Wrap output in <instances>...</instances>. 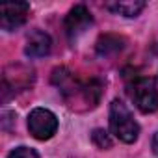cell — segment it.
Returning <instances> with one entry per match:
<instances>
[{"mask_svg": "<svg viewBox=\"0 0 158 158\" xmlns=\"http://www.w3.org/2000/svg\"><path fill=\"white\" fill-rule=\"evenodd\" d=\"M110 130L123 143H134L139 134V127H138L132 112L119 99L112 101V104H110Z\"/></svg>", "mask_w": 158, "mask_h": 158, "instance_id": "6da1fadb", "label": "cell"}, {"mask_svg": "<svg viewBox=\"0 0 158 158\" xmlns=\"http://www.w3.org/2000/svg\"><path fill=\"white\" fill-rule=\"evenodd\" d=\"M128 93L139 112L152 114L158 110V89L151 78H136L128 88Z\"/></svg>", "mask_w": 158, "mask_h": 158, "instance_id": "7a4b0ae2", "label": "cell"}, {"mask_svg": "<svg viewBox=\"0 0 158 158\" xmlns=\"http://www.w3.org/2000/svg\"><path fill=\"white\" fill-rule=\"evenodd\" d=\"M28 130L35 139H50L58 130V119L50 110L35 108L28 115Z\"/></svg>", "mask_w": 158, "mask_h": 158, "instance_id": "3957f363", "label": "cell"}, {"mask_svg": "<svg viewBox=\"0 0 158 158\" xmlns=\"http://www.w3.org/2000/svg\"><path fill=\"white\" fill-rule=\"evenodd\" d=\"M91 24H93V17H91L89 10H88L86 6H82V4L74 6V8L67 13L65 21H63L65 34H67V37H69L71 41H74L78 35H82Z\"/></svg>", "mask_w": 158, "mask_h": 158, "instance_id": "277c9868", "label": "cell"}, {"mask_svg": "<svg viewBox=\"0 0 158 158\" xmlns=\"http://www.w3.org/2000/svg\"><path fill=\"white\" fill-rule=\"evenodd\" d=\"M30 13L28 2H10L0 6V26L6 32H13L19 26L26 23V17Z\"/></svg>", "mask_w": 158, "mask_h": 158, "instance_id": "5b68a950", "label": "cell"}, {"mask_svg": "<svg viewBox=\"0 0 158 158\" xmlns=\"http://www.w3.org/2000/svg\"><path fill=\"white\" fill-rule=\"evenodd\" d=\"M50 48H52V39L47 32L34 30L28 34L26 45H24V54L28 58H43L50 52Z\"/></svg>", "mask_w": 158, "mask_h": 158, "instance_id": "8992f818", "label": "cell"}, {"mask_svg": "<svg viewBox=\"0 0 158 158\" xmlns=\"http://www.w3.org/2000/svg\"><path fill=\"white\" fill-rule=\"evenodd\" d=\"M123 47H125V39L115 34H104L97 41V52L101 56H114V54L121 52Z\"/></svg>", "mask_w": 158, "mask_h": 158, "instance_id": "52a82bcc", "label": "cell"}, {"mask_svg": "<svg viewBox=\"0 0 158 158\" xmlns=\"http://www.w3.org/2000/svg\"><path fill=\"white\" fill-rule=\"evenodd\" d=\"M145 8V2L141 0H127V2H108L106 10L123 15V17H136L141 13V10Z\"/></svg>", "mask_w": 158, "mask_h": 158, "instance_id": "ba28073f", "label": "cell"}, {"mask_svg": "<svg viewBox=\"0 0 158 158\" xmlns=\"http://www.w3.org/2000/svg\"><path fill=\"white\" fill-rule=\"evenodd\" d=\"M91 139H93V143H95L99 149H110V147L114 145L110 134H108L106 130H102V128H95L93 134H91Z\"/></svg>", "mask_w": 158, "mask_h": 158, "instance_id": "9c48e42d", "label": "cell"}, {"mask_svg": "<svg viewBox=\"0 0 158 158\" xmlns=\"http://www.w3.org/2000/svg\"><path fill=\"white\" fill-rule=\"evenodd\" d=\"M8 158H39V154L30 147H17L8 154Z\"/></svg>", "mask_w": 158, "mask_h": 158, "instance_id": "30bf717a", "label": "cell"}, {"mask_svg": "<svg viewBox=\"0 0 158 158\" xmlns=\"http://www.w3.org/2000/svg\"><path fill=\"white\" fill-rule=\"evenodd\" d=\"M152 151H154V154L158 156V132L152 136Z\"/></svg>", "mask_w": 158, "mask_h": 158, "instance_id": "8fae6325", "label": "cell"}]
</instances>
